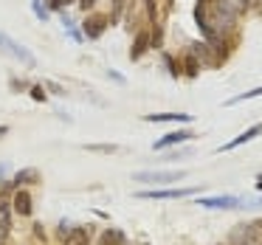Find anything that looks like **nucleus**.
<instances>
[{
    "label": "nucleus",
    "instance_id": "f257e3e1",
    "mask_svg": "<svg viewBox=\"0 0 262 245\" xmlns=\"http://www.w3.org/2000/svg\"><path fill=\"white\" fill-rule=\"evenodd\" d=\"M0 51H6L9 57H14L17 62H23L26 68H34V65H37V57H34V54H31L26 46H20L17 40H12L6 31H0Z\"/></svg>",
    "mask_w": 262,
    "mask_h": 245
},
{
    "label": "nucleus",
    "instance_id": "f03ea898",
    "mask_svg": "<svg viewBox=\"0 0 262 245\" xmlns=\"http://www.w3.org/2000/svg\"><path fill=\"white\" fill-rule=\"evenodd\" d=\"M231 245H262V220L239 222L231 231Z\"/></svg>",
    "mask_w": 262,
    "mask_h": 245
},
{
    "label": "nucleus",
    "instance_id": "7ed1b4c3",
    "mask_svg": "<svg viewBox=\"0 0 262 245\" xmlns=\"http://www.w3.org/2000/svg\"><path fill=\"white\" fill-rule=\"evenodd\" d=\"M203 209H214V211H231V209H243V200L234 197V194H220V197H200L194 200Z\"/></svg>",
    "mask_w": 262,
    "mask_h": 245
},
{
    "label": "nucleus",
    "instance_id": "20e7f679",
    "mask_svg": "<svg viewBox=\"0 0 262 245\" xmlns=\"http://www.w3.org/2000/svg\"><path fill=\"white\" fill-rule=\"evenodd\" d=\"M183 172H136L133 181H141V183H175L181 181Z\"/></svg>",
    "mask_w": 262,
    "mask_h": 245
},
{
    "label": "nucleus",
    "instance_id": "39448f33",
    "mask_svg": "<svg viewBox=\"0 0 262 245\" xmlns=\"http://www.w3.org/2000/svg\"><path fill=\"white\" fill-rule=\"evenodd\" d=\"M107 23L110 20L104 17V14H91V17L82 23V31H85L88 40H99V37L104 34V29H107Z\"/></svg>",
    "mask_w": 262,
    "mask_h": 245
},
{
    "label": "nucleus",
    "instance_id": "423d86ee",
    "mask_svg": "<svg viewBox=\"0 0 262 245\" xmlns=\"http://www.w3.org/2000/svg\"><path fill=\"white\" fill-rule=\"evenodd\" d=\"M189 194H198V189H194V186H186V189H152V192H141L138 197L166 200V197H189Z\"/></svg>",
    "mask_w": 262,
    "mask_h": 245
},
{
    "label": "nucleus",
    "instance_id": "0eeeda50",
    "mask_svg": "<svg viewBox=\"0 0 262 245\" xmlns=\"http://www.w3.org/2000/svg\"><path fill=\"white\" fill-rule=\"evenodd\" d=\"M192 54L200 59V65H209V68H217V65H220V54L211 51V42H194Z\"/></svg>",
    "mask_w": 262,
    "mask_h": 245
},
{
    "label": "nucleus",
    "instance_id": "6e6552de",
    "mask_svg": "<svg viewBox=\"0 0 262 245\" xmlns=\"http://www.w3.org/2000/svg\"><path fill=\"white\" fill-rule=\"evenodd\" d=\"M259 136H262V121H259V124H254V127H248V130H245L243 136H237V138H234V141L223 144V147H220V152H231V149L243 147V144L254 141V138H259Z\"/></svg>",
    "mask_w": 262,
    "mask_h": 245
},
{
    "label": "nucleus",
    "instance_id": "1a4fd4ad",
    "mask_svg": "<svg viewBox=\"0 0 262 245\" xmlns=\"http://www.w3.org/2000/svg\"><path fill=\"white\" fill-rule=\"evenodd\" d=\"M12 206H14V211H17L20 217H31V211H34V206H31V194L26 192V189H17V192L12 194Z\"/></svg>",
    "mask_w": 262,
    "mask_h": 245
},
{
    "label": "nucleus",
    "instance_id": "9d476101",
    "mask_svg": "<svg viewBox=\"0 0 262 245\" xmlns=\"http://www.w3.org/2000/svg\"><path fill=\"white\" fill-rule=\"evenodd\" d=\"M152 46V37L147 34V31H138L136 34V42H133V48H130V59H141L144 57V51Z\"/></svg>",
    "mask_w": 262,
    "mask_h": 245
},
{
    "label": "nucleus",
    "instance_id": "9b49d317",
    "mask_svg": "<svg viewBox=\"0 0 262 245\" xmlns=\"http://www.w3.org/2000/svg\"><path fill=\"white\" fill-rule=\"evenodd\" d=\"M144 121H183V124H189V121H192V116L189 113H149V116H144Z\"/></svg>",
    "mask_w": 262,
    "mask_h": 245
},
{
    "label": "nucleus",
    "instance_id": "f8f14e48",
    "mask_svg": "<svg viewBox=\"0 0 262 245\" xmlns=\"http://www.w3.org/2000/svg\"><path fill=\"white\" fill-rule=\"evenodd\" d=\"M194 132H189V130H181V132H169V136H164V138H158L155 141V149H164V147H172V144H181V141H189Z\"/></svg>",
    "mask_w": 262,
    "mask_h": 245
},
{
    "label": "nucleus",
    "instance_id": "ddd939ff",
    "mask_svg": "<svg viewBox=\"0 0 262 245\" xmlns=\"http://www.w3.org/2000/svg\"><path fill=\"white\" fill-rule=\"evenodd\" d=\"M68 242L71 245H91V228H88V226H76L74 231H71Z\"/></svg>",
    "mask_w": 262,
    "mask_h": 245
},
{
    "label": "nucleus",
    "instance_id": "4468645a",
    "mask_svg": "<svg viewBox=\"0 0 262 245\" xmlns=\"http://www.w3.org/2000/svg\"><path fill=\"white\" fill-rule=\"evenodd\" d=\"M37 181H40V172L31 169V166L29 169H20L17 175H14V186H26V183H37Z\"/></svg>",
    "mask_w": 262,
    "mask_h": 245
},
{
    "label": "nucleus",
    "instance_id": "2eb2a0df",
    "mask_svg": "<svg viewBox=\"0 0 262 245\" xmlns=\"http://www.w3.org/2000/svg\"><path fill=\"white\" fill-rule=\"evenodd\" d=\"M183 65H186V68H183V74H186L189 79H194V76H198V71H200V59L189 51L186 57H183Z\"/></svg>",
    "mask_w": 262,
    "mask_h": 245
},
{
    "label": "nucleus",
    "instance_id": "dca6fc26",
    "mask_svg": "<svg viewBox=\"0 0 262 245\" xmlns=\"http://www.w3.org/2000/svg\"><path fill=\"white\" fill-rule=\"evenodd\" d=\"M99 245H124V237H121V231L110 228V231H102V237H99Z\"/></svg>",
    "mask_w": 262,
    "mask_h": 245
},
{
    "label": "nucleus",
    "instance_id": "f3484780",
    "mask_svg": "<svg viewBox=\"0 0 262 245\" xmlns=\"http://www.w3.org/2000/svg\"><path fill=\"white\" fill-rule=\"evenodd\" d=\"M256 96H262V85H259V87H254V91L239 93V96H234V99H228V104H239V102H248V99H256Z\"/></svg>",
    "mask_w": 262,
    "mask_h": 245
},
{
    "label": "nucleus",
    "instance_id": "a211bd4d",
    "mask_svg": "<svg viewBox=\"0 0 262 245\" xmlns=\"http://www.w3.org/2000/svg\"><path fill=\"white\" fill-rule=\"evenodd\" d=\"M85 149L88 152H116V144H85Z\"/></svg>",
    "mask_w": 262,
    "mask_h": 245
},
{
    "label": "nucleus",
    "instance_id": "6ab92c4d",
    "mask_svg": "<svg viewBox=\"0 0 262 245\" xmlns=\"http://www.w3.org/2000/svg\"><path fill=\"white\" fill-rule=\"evenodd\" d=\"M124 9H127V0H113V14H110V23H116V20H121V14H124Z\"/></svg>",
    "mask_w": 262,
    "mask_h": 245
},
{
    "label": "nucleus",
    "instance_id": "aec40b11",
    "mask_svg": "<svg viewBox=\"0 0 262 245\" xmlns=\"http://www.w3.org/2000/svg\"><path fill=\"white\" fill-rule=\"evenodd\" d=\"M31 6H34V14H37V17H40L42 23H46V20H48V9L42 6L40 0H31Z\"/></svg>",
    "mask_w": 262,
    "mask_h": 245
},
{
    "label": "nucleus",
    "instance_id": "412c9836",
    "mask_svg": "<svg viewBox=\"0 0 262 245\" xmlns=\"http://www.w3.org/2000/svg\"><path fill=\"white\" fill-rule=\"evenodd\" d=\"M144 6H147V17L155 23V17H158V9H155V0H144Z\"/></svg>",
    "mask_w": 262,
    "mask_h": 245
},
{
    "label": "nucleus",
    "instance_id": "4be33fe9",
    "mask_svg": "<svg viewBox=\"0 0 262 245\" xmlns=\"http://www.w3.org/2000/svg\"><path fill=\"white\" fill-rule=\"evenodd\" d=\"M31 99H34V102H46V91H42V85L31 87Z\"/></svg>",
    "mask_w": 262,
    "mask_h": 245
},
{
    "label": "nucleus",
    "instance_id": "5701e85b",
    "mask_svg": "<svg viewBox=\"0 0 262 245\" xmlns=\"http://www.w3.org/2000/svg\"><path fill=\"white\" fill-rule=\"evenodd\" d=\"M71 231H74V228L68 226V220L59 222V239H68V237H71Z\"/></svg>",
    "mask_w": 262,
    "mask_h": 245
},
{
    "label": "nucleus",
    "instance_id": "b1692460",
    "mask_svg": "<svg viewBox=\"0 0 262 245\" xmlns=\"http://www.w3.org/2000/svg\"><path fill=\"white\" fill-rule=\"evenodd\" d=\"M164 62L169 65V74H172V76H181V68L175 65V59H172V57H164Z\"/></svg>",
    "mask_w": 262,
    "mask_h": 245
},
{
    "label": "nucleus",
    "instance_id": "393cba45",
    "mask_svg": "<svg viewBox=\"0 0 262 245\" xmlns=\"http://www.w3.org/2000/svg\"><path fill=\"white\" fill-rule=\"evenodd\" d=\"M68 3H74V0H48V6H51V9H57V12H59V9H65Z\"/></svg>",
    "mask_w": 262,
    "mask_h": 245
},
{
    "label": "nucleus",
    "instance_id": "a878e982",
    "mask_svg": "<svg viewBox=\"0 0 262 245\" xmlns=\"http://www.w3.org/2000/svg\"><path fill=\"white\" fill-rule=\"evenodd\" d=\"M46 87H51V93H54V96H65V91L57 85V82H46Z\"/></svg>",
    "mask_w": 262,
    "mask_h": 245
},
{
    "label": "nucleus",
    "instance_id": "bb28decb",
    "mask_svg": "<svg viewBox=\"0 0 262 245\" xmlns=\"http://www.w3.org/2000/svg\"><path fill=\"white\" fill-rule=\"evenodd\" d=\"M96 6V0H79V9L82 12H88V9H93Z\"/></svg>",
    "mask_w": 262,
    "mask_h": 245
},
{
    "label": "nucleus",
    "instance_id": "cd10ccee",
    "mask_svg": "<svg viewBox=\"0 0 262 245\" xmlns=\"http://www.w3.org/2000/svg\"><path fill=\"white\" fill-rule=\"evenodd\" d=\"M12 91L17 93V91H26V82H17V79H12Z\"/></svg>",
    "mask_w": 262,
    "mask_h": 245
},
{
    "label": "nucleus",
    "instance_id": "c85d7f7f",
    "mask_svg": "<svg viewBox=\"0 0 262 245\" xmlns=\"http://www.w3.org/2000/svg\"><path fill=\"white\" fill-rule=\"evenodd\" d=\"M6 132H9V127H6V124H0V138L6 136Z\"/></svg>",
    "mask_w": 262,
    "mask_h": 245
},
{
    "label": "nucleus",
    "instance_id": "c756f323",
    "mask_svg": "<svg viewBox=\"0 0 262 245\" xmlns=\"http://www.w3.org/2000/svg\"><path fill=\"white\" fill-rule=\"evenodd\" d=\"M239 3H243V6H251V0H239Z\"/></svg>",
    "mask_w": 262,
    "mask_h": 245
},
{
    "label": "nucleus",
    "instance_id": "7c9ffc66",
    "mask_svg": "<svg viewBox=\"0 0 262 245\" xmlns=\"http://www.w3.org/2000/svg\"><path fill=\"white\" fill-rule=\"evenodd\" d=\"M256 186H259V189H262V175H259V181H256Z\"/></svg>",
    "mask_w": 262,
    "mask_h": 245
},
{
    "label": "nucleus",
    "instance_id": "2f4dec72",
    "mask_svg": "<svg viewBox=\"0 0 262 245\" xmlns=\"http://www.w3.org/2000/svg\"><path fill=\"white\" fill-rule=\"evenodd\" d=\"M198 3H200V6H206V3H209V0H198Z\"/></svg>",
    "mask_w": 262,
    "mask_h": 245
}]
</instances>
